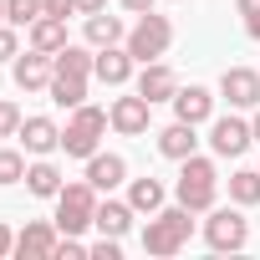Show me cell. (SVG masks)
Segmentation results:
<instances>
[{
  "label": "cell",
  "mask_w": 260,
  "mask_h": 260,
  "mask_svg": "<svg viewBox=\"0 0 260 260\" xmlns=\"http://www.w3.org/2000/svg\"><path fill=\"white\" fill-rule=\"evenodd\" d=\"M174 194H179V204H189L194 214H209L214 199H219V169H214V158L189 153V158L179 164V184H174Z\"/></svg>",
  "instance_id": "cell-1"
},
{
  "label": "cell",
  "mask_w": 260,
  "mask_h": 260,
  "mask_svg": "<svg viewBox=\"0 0 260 260\" xmlns=\"http://www.w3.org/2000/svg\"><path fill=\"white\" fill-rule=\"evenodd\" d=\"M194 235V209L189 204H174V209H158L148 224H143V250L148 255H179Z\"/></svg>",
  "instance_id": "cell-2"
},
{
  "label": "cell",
  "mask_w": 260,
  "mask_h": 260,
  "mask_svg": "<svg viewBox=\"0 0 260 260\" xmlns=\"http://www.w3.org/2000/svg\"><path fill=\"white\" fill-rule=\"evenodd\" d=\"M107 127H112V117H107L102 107H92V102L72 107V122L61 127V153H67V158H92Z\"/></svg>",
  "instance_id": "cell-3"
},
{
  "label": "cell",
  "mask_w": 260,
  "mask_h": 260,
  "mask_svg": "<svg viewBox=\"0 0 260 260\" xmlns=\"http://www.w3.org/2000/svg\"><path fill=\"white\" fill-rule=\"evenodd\" d=\"M122 46L133 51V61H138V67H148V61L169 56V46H174V21H169V16L143 11V16H138V26L127 31V41H122Z\"/></svg>",
  "instance_id": "cell-4"
},
{
  "label": "cell",
  "mask_w": 260,
  "mask_h": 260,
  "mask_svg": "<svg viewBox=\"0 0 260 260\" xmlns=\"http://www.w3.org/2000/svg\"><path fill=\"white\" fill-rule=\"evenodd\" d=\"M92 219H97V189L87 179L61 184V194H56V230L61 235H82V230H92Z\"/></svg>",
  "instance_id": "cell-5"
},
{
  "label": "cell",
  "mask_w": 260,
  "mask_h": 260,
  "mask_svg": "<svg viewBox=\"0 0 260 260\" xmlns=\"http://www.w3.org/2000/svg\"><path fill=\"white\" fill-rule=\"evenodd\" d=\"M204 245L219 250V255L250 245V219L240 214V204H235V209H209V219H204Z\"/></svg>",
  "instance_id": "cell-6"
},
{
  "label": "cell",
  "mask_w": 260,
  "mask_h": 260,
  "mask_svg": "<svg viewBox=\"0 0 260 260\" xmlns=\"http://www.w3.org/2000/svg\"><path fill=\"white\" fill-rule=\"evenodd\" d=\"M107 117H112V127H117L122 138H143L148 122H153V102H148L143 92H133V97H112Z\"/></svg>",
  "instance_id": "cell-7"
},
{
  "label": "cell",
  "mask_w": 260,
  "mask_h": 260,
  "mask_svg": "<svg viewBox=\"0 0 260 260\" xmlns=\"http://www.w3.org/2000/svg\"><path fill=\"white\" fill-rule=\"evenodd\" d=\"M255 143V133H250V122L245 117H209V148L219 153V158H240L245 148Z\"/></svg>",
  "instance_id": "cell-8"
},
{
  "label": "cell",
  "mask_w": 260,
  "mask_h": 260,
  "mask_svg": "<svg viewBox=\"0 0 260 260\" xmlns=\"http://www.w3.org/2000/svg\"><path fill=\"white\" fill-rule=\"evenodd\" d=\"M11 77H16V87L21 92H41V87H51V77H56V61L46 56V51H26V56H16L11 61Z\"/></svg>",
  "instance_id": "cell-9"
},
{
  "label": "cell",
  "mask_w": 260,
  "mask_h": 260,
  "mask_svg": "<svg viewBox=\"0 0 260 260\" xmlns=\"http://www.w3.org/2000/svg\"><path fill=\"white\" fill-rule=\"evenodd\" d=\"M56 240H61L56 219H51V224H46V219H31V224L16 235V255H21V260H51V255H56Z\"/></svg>",
  "instance_id": "cell-10"
},
{
  "label": "cell",
  "mask_w": 260,
  "mask_h": 260,
  "mask_svg": "<svg viewBox=\"0 0 260 260\" xmlns=\"http://www.w3.org/2000/svg\"><path fill=\"white\" fill-rule=\"evenodd\" d=\"M219 92H224V102L230 107H260V72H250V67H224V77H219Z\"/></svg>",
  "instance_id": "cell-11"
},
{
  "label": "cell",
  "mask_w": 260,
  "mask_h": 260,
  "mask_svg": "<svg viewBox=\"0 0 260 260\" xmlns=\"http://www.w3.org/2000/svg\"><path fill=\"white\" fill-rule=\"evenodd\" d=\"M87 184L97 189V194H112L117 184H127V164H122V153H92L87 158Z\"/></svg>",
  "instance_id": "cell-12"
},
{
  "label": "cell",
  "mask_w": 260,
  "mask_h": 260,
  "mask_svg": "<svg viewBox=\"0 0 260 260\" xmlns=\"http://www.w3.org/2000/svg\"><path fill=\"white\" fill-rule=\"evenodd\" d=\"M16 138L26 143V153L46 158V153H56V148H61V127H56L51 117H21V133H16Z\"/></svg>",
  "instance_id": "cell-13"
},
{
  "label": "cell",
  "mask_w": 260,
  "mask_h": 260,
  "mask_svg": "<svg viewBox=\"0 0 260 260\" xmlns=\"http://www.w3.org/2000/svg\"><path fill=\"white\" fill-rule=\"evenodd\" d=\"M133 51H127V46H102L97 51V67H92V77L102 82V87H122L127 77H133Z\"/></svg>",
  "instance_id": "cell-14"
},
{
  "label": "cell",
  "mask_w": 260,
  "mask_h": 260,
  "mask_svg": "<svg viewBox=\"0 0 260 260\" xmlns=\"http://www.w3.org/2000/svg\"><path fill=\"white\" fill-rule=\"evenodd\" d=\"M158 153H164V158H174V164H184L189 153H199V133H194V122L174 117L164 133H158Z\"/></svg>",
  "instance_id": "cell-15"
},
{
  "label": "cell",
  "mask_w": 260,
  "mask_h": 260,
  "mask_svg": "<svg viewBox=\"0 0 260 260\" xmlns=\"http://www.w3.org/2000/svg\"><path fill=\"white\" fill-rule=\"evenodd\" d=\"M138 92H143L148 102H174V92H179L174 67H169V61H148V67L138 72Z\"/></svg>",
  "instance_id": "cell-16"
},
{
  "label": "cell",
  "mask_w": 260,
  "mask_h": 260,
  "mask_svg": "<svg viewBox=\"0 0 260 260\" xmlns=\"http://www.w3.org/2000/svg\"><path fill=\"white\" fill-rule=\"evenodd\" d=\"M174 117H184V122H209L214 117V92L209 87H179L174 92Z\"/></svg>",
  "instance_id": "cell-17"
},
{
  "label": "cell",
  "mask_w": 260,
  "mask_h": 260,
  "mask_svg": "<svg viewBox=\"0 0 260 260\" xmlns=\"http://www.w3.org/2000/svg\"><path fill=\"white\" fill-rule=\"evenodd\" d=\"M133 204H127V199H97V235H112V240H122L127 230H133Z\"/></svg>",
  "instance_id": "cell-18"
},
{
  "label": "cell",
  "mask_w": 260,
  "mask_h": 260,
  "mask_svg": "<svg viewBox=\"0 0 260 260\" xmlns=\"http://www.w3.org/2000/svg\"><path fill=\"white\" fill-rule=\"evenodd\" d=\"M26 31H31V46L46 51V56H56V51L67 46V21H61V16H41V21H31Z\"/></svg>",
  "instance_id": "cell-19"
},
{
  "label": "cell",
  "mask_w": 260,
  "mask_h": 260,
  "mask_svg": "<svg viewBox=\"0 0 260 260\" xmlns=\"http://www.w3.org/2000/svg\"><path fill=\"white\" fill-rule=\"evenodd\" d=\"M61 184H67V179H61V169H56L51 158H36V164L26 169V189H31L36 199H56Z\"/></svg>",
  "instance_id": "cell-20"
},
{
  "label": "cell",
  "mask_w": 260,
  "mask_h": 260,
  "mask_svg": "<svg viewBox=\"0 0 260 260\" xmlns=\"http://www.w3.org/2000/svg\"><path fill=\"white\" fill-rule=\"evenodd\" d=\"M164 199H169V194H164L158 179H127V204H133L138 214H158Z\"/></svg>",
  "instance_id": "cell-21"
},
{
  "label": "cell",
  "mask_w": 260,
  "mask_h": 260,
  "mask_svg": "<svg viewBox=\"0 0 260 260\" xmlns=\"http://www.w3.org/2000/svg\"><path fill=\"white\" fill-rule=\"evenodd\" d=\"M87 41L102 51V46H122V41H127V31H122V21H117V16L97 11V16H87Z\"/></svg>",
  "instance_id": "cell-22"
},
{
  "label": "cell",
  "mask_w": 260,
  "mask_h": 260,
  "mask_svg": "<svg viewBox=\"0 0 260 260\" xmlns=\"http://www.w3.org/2000/svg\"><path fill=\"white\" fill-rule=\"evenodd\" d=\"M51 61H56V72H61V77H92V67H97V51H87V46H72V41H67V46H61Z\"/></svg>",
  "instance_id": "cell-23"
},
{
  "label": "cell",
  "mask_w": 260,
  "mask_h": 260,
  "mask_svg": "<svg viewBox=\"0 0 260 260\" xmlns=\"http://www.w3.org/2000/svg\"><path fill=\"white\" fill-rule=\"evenodd\" d=\"M46 92H51V102H56V107H67V112H72V107H82V102H87V77H61V72H56Z\"/></svg>",
  "instance_id": "cell-24"
},
{
  "label": "cell",
  "mask_w": 260,
  "mask_h": 260,
  "mask_svg": "<svg viewBox=\"0 0 260 260\" xmlns=\"http://www.w3.org/2000/svg\"><path fill=\"white\" fill-rule=\"evenodd\" d=\"M230 204H240V209L260 204V169H235L230 174Z\"/></svg>",
  "instance_id": "cell-25"
},
{
  "label": "cell",
  "mask_w": 260,
  "mask_h": 260,
  "mask_svg": "<svg viewBox=\"0 0 260 260\" xmlns=\"http://www.w3.org/2000/svg\"><path fill=\"white\" fill-rule=\"evenodd\" d=\"M26 153H16V148H0V189H11V184H21L26 179Z\"/></svg>",
  "instance_id": "cell-26"
},
{
  "label": "cell",
  "mask_w": 260,
  "mask_h": 260,
  "mask_svg": "<svg viewBox=\"0 0 260 260\" xmlns=\"http://www.w3.org/2000/svg\"><path fill=\"white\" fill-rule=\"evenodd\" d=\"M46 11H41V0H6V21L11 26H31V21H41Z\"/></svg>",
  "instance_id": "cell-27"
},
{
  "label": "cell",
  "mask_w": 260,
  "mask_h": 260,
  "mask_svg": "<svg viewBox=\"0 0 260 260\" xmlns=\"http://www.w3.org/2000/svg\"><path fill=\"white\" fill-rule=\"evenodd\" d=\"M21 133V107L11 97H0V138H16Z\"/></svg>",
  "instance_id": "cell-28"
},
{
  "label": "cell",
  "mask_w": 260,
  "mask_h": 260,
  "mask_svg": "<svg viewBox=\"0 0 260 260\" xmlns=\"http://www.w3.org/2000/svg\"><path fill=\"white\" fill-rule=\"evenodd\" d=\"M21 56V36H16V26L6 21V26H0V61H16Z\"/></svg>",
  "instance_id": "cell-29"
},
{
  "label": "cell",
  "mask_w": 260,
  "mask_h": 260,
  "mask_svg": "<svg viewBox=\"0 0 260 260\" xmlns=\"http://www.w3.org/2000/svg\"><path fill=\"white\" fill-rule=\"evenodd\" d=\"M117 255H122V245H117L112 235H102V240L92 245V260H117Z\"/></svg>",
  "instance_id": "cell-30"
},
{
  "label": "cell",
  "mask_w": 260,
  "mask_h": 260,
  "mask_svg": "<svg viewBox=\"0 0 260 260\" xmlns=\"http://www.w3.org/2000/svg\"><path fill=\"white\" fill-rule=\"evenodd\" d=\"M41 11H46V16H61V21H67V16H77L72 0H41Z\"/></svg>",
  "instance_id": "cell-31"
},
{
  "label": "cell",
  "mask_w": 260,
  "mask_h": 260,
  "mask_svg": "<svg viewBox=\"0 0 260 260\" xmlns=\"http://www.w3.org/2000/svg\"><path fill=\"white\" fill-rule=\"evenodd\" d=\"M77 6V16H97V11H107V0H72Z\"/></svg>",
  "instance_id": "cell-32"
},
{
  "label": "cell",
  "mask_w": 260,
  "mask_h": 260,
  "mask_svg": "<svg viewBox=\"0 0 260 260\" xmlns=\"http://www.w3.org/2000/svg\"><path fill=\"white\" fill-rule=\"evenodd\" d=\"M11 250H16V235H11V224H0V260H6Z\"/></svg>",
  "instance_id": "cell-33"
},
{
  "label": "cell",
  "mask_w": 260,
  "mask_h": 260,
  "mask_svg": "<svg viewBox=\"0 0 260 260\" xmlns=\"http://www.w3.org/2000/svg\"><path fill=\"white\" fill-rule=\"evenodd\" d=\"M122 11H133V16H143V11H153V0H117Z\"/></svg>",
  "instance_id": "cell-34"
},
{
  "label": "cell",
  "mask_w": 260,
  "mask_h": 260,
  "mask_svg": "<svg viewBox=\"0 0 260 260\" xmlns=\"http://www.w3.org/2000/svg\"><path fill=\"white\" fill-rule=\"evenodd\" d=\"M245 36H250V41H260V11H255V16H245Z\"/></svg>",
  "instance_id": "cell-35"
},
{
  "label": "cell",
  "mask_w": 260,
  "mask_h": 260,
  "mask_svg": "<svg viewBox=\"0 0 260 260\" xmlns=\"http://www.w3.org/2000/svg\"><path fill=\"white\" fill-rule=\"evenodd\" d=\"M235 6H240V16H255V11H260V0H235Z\"/></svg>",
  "instance_id": "cell-36"
},
{
  "label": "cell",
  "mask_w": 260,
  "mask_h": 260,
  "mask_svg": "<svg viewBox=\"0 0 260 260\" xmlns=\"http://www.w3.org/2000/svg\"><path fill=\"white\" fill-rule=\"evenodd\" d=\"M250 133H255V143H260V107H255V122H250Z\"/></svg>",
  "instance_id": "cell-37"
},
{
  "label": "cell",
  "mask_w": 260,
  "mask_h": 260,
  "mask_svg": "<svg viewBox=\"0 0 260 260\" xmlns=\"http://www.w3.org/2000/svg\"><path fill=\"white\" fill-rule=\"evenodd\" d=\"M0 26H6V0H0Z\"/></svg>",
  "instance_id": "cell-38"
}]
</instances>
